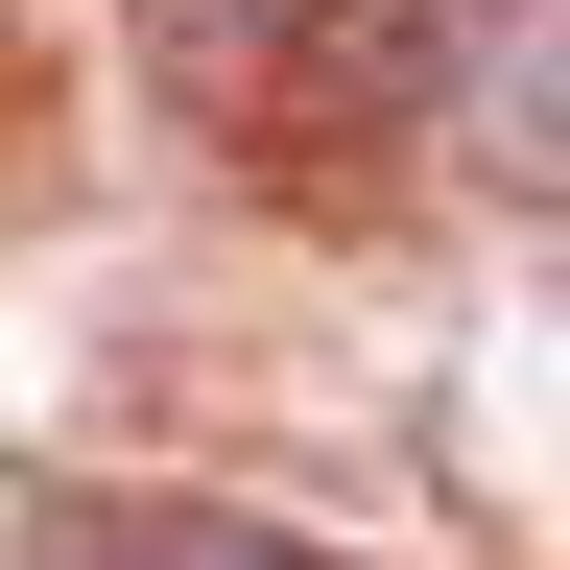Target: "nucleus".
<instances>
[{
    "label": "nucleus",
    "instance_id": "obj_1",
    "mask_svg": "<svg viewBox=\"0 0 570 570\" xmlns=\"http://www.w3.org/2000/svg\"><path fill=\"white\" fill-rule=\"evenodd\" d=\"M428 96H452V167L570 214V0H475L452 48H428Z\"/></svg>",
    "mask_w": 570,
    "mask_h": 570
},
{
    "label": "nucleus",
    "instance_id": "obj_2",
    "mask_svg": "<svg viewBox=\"0 0 570 570\" xmlns=\"http://www.w3.org/2000/svg\"><path fill=\"white\" fill-rule=\"evenodd\" d=\"M24 570H356V547L214 523V499H24Z\"/></svg>",
    "mask_w": 570,
    "mask_h": 570
}]
</instances>
